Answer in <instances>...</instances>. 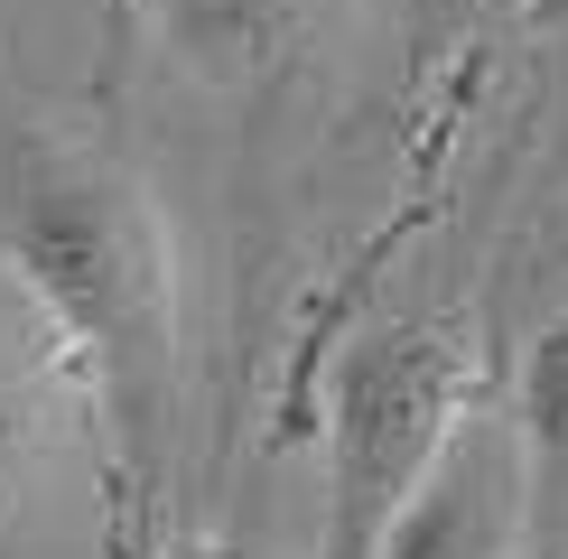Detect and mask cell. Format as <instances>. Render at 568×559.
<instances>
[{"label":"cell","instance_id":"obj_1","mask_svg":"<svg viewBox=\"0 0 568 559\" xmlns=\"http://www.w3.org/2000/svg\"><path fill=\"white\" fill-rule=\"evenodd\" d=\"M10 271L38 298L93 419L112 429L122 476L150 485L159 438H169V392H178V271H169V233H159L150 196L131 177H112L103 159L29 140Z\"/></svg>","mask_w":568,"mask_h":559},{"label":"cell","instance_id":"obj_2","mask_svg":"<svg viewBox=\"0 0 568 559\" xmlns=\"http://www.w3.org/2000/svg\"><path fill=\"white\" fill-rule=\"evenodd\" d=\"M466 410H476V355L447 317H392L354 336L326 373L317 559H383L447 448L476 429Z\"/></svg>","mask_w":568,"mask_h":559},{"label":"cell","instance_id":"obj_3","mask_svg":"<svg viewBox=\"0 0 568 559\" xmlns=\"http://www.w3.org/2000/svg\"><path fill=\"white\" fill-rule=\"evenodd\" d=\"M383 559H531V485H523V438L476 419L392 531Z\"/></svg>","mask_w":568,"mask_h":559},{"label":"cell","instance_id":"obj_4","mask_svg":"<svg viewBox=\"0 0 568 559\" xmlns=\"http://www.w3.org/2000/svg\"><path fill=\"white\" fill-rule=\"evenodd\" d=\"M513 438H523V485H531V559H559L568 550V317H550L523 345Z\"/></svg>","mask_w":568,"mask_h":559},{"label":"cell","instance_id":"obj_5","mask_svg":"<svg viewBox=\"0 0 568 559\" xmlns=\"http://www.w3.org/2000/svg\"><path fill=\"white\" fill-rule=\"evenodd\" d=\"M298 0H150V19L178 38V57H196L205 75H252L280 38H290Z\"/></svg>","mask_w":568,"mask_h":559},{"label":"cell","instance_id":"obj_6","mask_svg":"<svg viewBox=\"0 0 568 559\" xmlns=\"http://www.w3.org/2000/svg\"><path fill=\"white\" fill-rule=\"evenodd\" d=\"M29 466H38V402H29V383L0 364V504L29 485Z\"/></svg>","mask_w":568,"mask_h":559},{"label":"cell","instance_id":"obj_7","mask_svg":"<svg viewBox=\"0 0 568 559\" xmlns=\"http://www.w3.org/2000/svg\"><path fill=\"white\" fill-rule=\"evenodd\" d=\"M159 559H262L252 541H233V531H186V541H169Z\"/></svg>","mask_w":568,"mask_h":559}]
</instances>
